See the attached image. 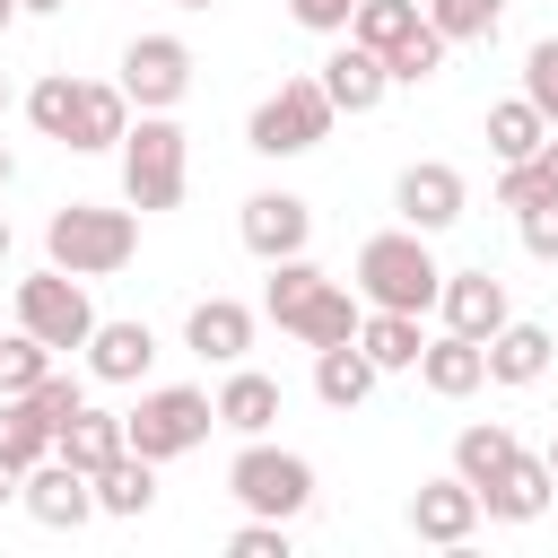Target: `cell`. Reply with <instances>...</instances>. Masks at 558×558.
Segmentation results:
<instances>
[{"mask_svg": "<svg viewBox=\"0 0 558 558\" xmlns=\"http://www.w3.org/2000/svg\"><path fill=\"white\" fill-rule=\"evenodd\" d=\"M418 375H427V392L462 401V392H480V384H488V340L445 331V340H427V349H418Z\"/></svg>", "mask_w": 558, "mask_h": 558, "instance_id": "obj_20", "label": "cell"}, {"mask_svg": "<svg viewBox=\"0 0 558 558\" xmlns=\"http://www.w3.org/2000/svg\"><path fill=\"white\" fill-rule=\"evenodd\" d=\"M514 453H523V445H514V427H497V418H488V427H462V436H453V471H462L471 488L506 480V462H514Z\"/></svg>", "mask_w": 558, "mask_h": 558, "instance_id": "obj_29", "label": "cell"}, {"mask_svg": "<svg viewBox=\"0 0 558 558\" xmlns=\"http://www.w3.org/2000/svg\"><path fill=\"white\" fill-rule=\"evenodd\" d=\"M357 296L366 305H392V314H427L445 296V270L427 253L418 227H392V235H366L357 244Z\"/></svg>", "mask_w": 558, "mask_h": 558, "instance_id": "obj_2", "label": "cell"}, {"mask_svg": "<svg viewBox=\"0 0 558 558\" xmlns=\"http://www.w3.org/2000/svg\"><path fill=\"white\" fill-rule=\"evenodd\" d=\"M9 174H17V157H9V148H0V192H9Z\"/></svg>", "mask_w": 558, "mask_h": 558, "instance_id": "obj_43", "label": "cell"}, {"mask_svg": "<svg viewBox=\"0 0 558 558\" xmlns=\"http://www.w3.org/2000/svg\"><path fill=\"white\" fill-rule=\"evenodd\" d=\"M331 96H323V78H279L262 105H253V122H244V148L253 157H305L323 131H331Z\"/></svg>", "mask_w": 558, "mask_h": 558, "instance_id": "obj_6", "label": "cell"}, {"mask_svg": "<svg viewBox=\"0 0 558 558\" xmlns=\"http://www.w3.org/2000/svg\"><path fill=\"white\" fill-rule=\"evenodd\" d=\"M288 17H296V26H314V35H349L357 0H288Z\"/></svg>", "mask_w": 558, "mask_h": 558, "instance_id": "obj_39", "label": "cell"}, {"mask_svg": "<svg viewBox=\"0 0 558 558\" xmlns=\"http://www.w3.org/2000/svg\"><path fill=\"white\" fill-rule=\"evenodd\" d=\"M392 209H401V227H418V235H445L453 218H462V174L453 166H410L401 183H392Z\"/></svg>", "mask_w": 558, "mask_h": 558, "instance_id": "obj_12", "label": "cell"}, {"mask_svg": "<svg viewBox=\"0 0 558 558\" xmlns=\"http://www.w3.org/2000/svg\"><path fill=\"white\" fill-rule=\"evenodd\" d=\"M227 558H288V523H270V514H253L244 532H227Z\"/></svg>", "mask_w": 558, "mask_h": 558, "instance_id": "obj_37", "label": "cell"}, {"mask_svg": "<svg viewBox=\"0 0 558 558\" xmlns=\"http://www.w3.org/2000/svg\"><path fill=\"white\" fill-rule=\"evenodd\" d=\"M17 323L35 331V340H52V349H87V331H96V305H87V288H78V270H35V279H17Z\"/></svg>", "mask_w": 558, "mask_h": 558, "instance_id": "obj_8", "label": "cell"}, {"mask_svg": "<svg viewBox=\"0 0 558 558\" xmlns=\"http://www.w3.org/2000/svg\"><path fill=\"white\" fill-rule=\"evenodd\" d=\"M44 375H52V340H35V331L17 323V331L0 340V392H35Z\"/></svg>", "mask_w": 558, "mask_h": 558, "instance_id": "obj_33", "label": "cell"}, {"mask_svg": "<svg viewBox=\"0 0 558 558\" xmlns=\"http://www.w3.org/2000/svg\"><path fill=\"white\" fill-rule=\"evenodd\" d=\"M349 35H357L366 52H392L401 35H418V9H410V0H357V17H349Z\"/></svg>", "mask_w": 558, "mask_h": 558, "instance_id": "obj_32", "label": "cell"}, {"mask_svg": "<svg viewBox=\"0 0 558 558\" xmlns=\"http://www.w3.org/2000/svg\"><path fill=\"white\" fill-rule=\"evenodd\" d=\"M17 488H26V471H17V462H9V453H0V506H9V497H17Z\"/></svg>", "mask_w": 558, "mask_h": 558, "instance_id": "obj_41", "label": "cell"}, {"mask_svg": "<svg viewBox=\"0 0 558 558\" xmlns=\"http://www.w3.org/2000/svg\"><path fill=\"white\" fill-rule=\"evenodd\" d=\"M44 253H52L61 270H78V279H105V270H122V262L140 253V218H131V209L70 201V209H52V227H44Z\"/></svg>", "mask_w": 558, "mask_h": 558, "instance_id": "obj_3", "label": "cell"}, {"mask_svg": "<svg viewBox=\"0 0 558 558\" xmlns=\"http://www.w3.org/2000/svg\"><path fill=\"white\" fill-rule=\"evenodd\" d=\"M52 453H61V462H78V471L96 480L113 453H131V436H122V410H87V401H78V410L61 418V436H52Z\"/></svg>", "mask_w": 558, "mask_h": 558, "instance_id": "obj_18", "label": "cell"}, {"mask_svg": "<svg viewBox=\"0 0 558 558\" xmlns=\"http://www.w3.org/2000/svg\"><path fill=\"white\" fill-rule=\"evenodd\" d=\"M471 523H480V488H471L462 471H453V480H427V488L410 497V532L436 541V549H462Z\"/></svg>", "mask_w": 558, "mask_h": 558, "instance_id": "obj_13", "label": "cell"}, {"mask_svg": "<svg viewBox=\"0 0 558 558\" xmlns=\"http://www.w3.org/2000/svg\"><path fill=\"white\" fill-rule=\"evenodd\" d=\"M0 113H9V78H0Z\"/></svg>", "mask_w": 558, "mask_h": 558, "instance_id": "obj_49", "label": "cell"}, {"mask_svg": "<svg viewBox=\"0 0 558 558\" xmlns=\"http://www.w3.org/2000/svg\"><path fill=\"white\" fill-rule=\"evenodd\" d=\"M17 506L44 523V532H78L87 514H96V480L78 471V462H61V453H44L35 471H26V488H17Z\"/></svg>", "mask_w": 558, "mask_h": 558, "instance_id": "obj_10", "label": "cell"}, {"mask_svg": "<svg viewBox=\"0 0 558 558\" xmlns=\"http://www.w3.org/2000/svg\"><path fill=\"white\" fill-rule=\"evenodd\" d=\"M384 70H392V87H427V78L445 70V35L418 17V35H401V44L384 52Z\"/></svg>", "mask_w": 558, "mask_h": 558, "instance_id": "obj_31", "label": "cell"}, {"mask_svg": "<svg viewBox=\"0 0 558 558\" xmlns=\"http://www.w3.org/2000/svg\"><path fill=\"white\" fill-rule=\"evenodd\" d=\"M523 96L549 113V131H558V35H541L532 52H523Z\"/></svg>", "mask_w": 558, "mask_h": 558, "instance_id": "obj_35", "label": "cell"}, {"mask_svg": "<svg viewBox=\"0 0 558 558\" xmlns=\"http://www.w3.org/2000/svg\"><path fill=\"white\" fill-rule=\"evenodd\" d=\"M541 462H549V480H558V436H549V453H541Z\"/></svg>", "mask_w": 558, "mask_h": 558, "instance_id": "obj_45", "label": "cell"}, {"mask_svg": "<svg viewBox=\"0 0 558 558\" xmlns=\"http://www.w3.org/2000/svg\"><path fill=\"white\" fill-rule=\"evenodd\" d=\"M558 183H549V166L541 157H514L506 166V183H497V209H532V201H549Z\"/></svg>", "mask_w": 558, "mask_h": 558, "instance_id": "obj_36", "label": "cell"}, {"mask_svg": "<svg viewBox=\"0 0 558 558\" xmlns=\"http://www.w3.org/2000/svg\"><path fill=\"white\" fill-rule=\"evenodd\" d=\"M549 497H558L549 462L514 453V462H506V480H488V488H480V514H497V523H532V514H549Z\"/></svg>", "mask_w": 558, "mask_h": 558, "instance_id": "obj_19", "label": "cell"}, {"mask_svg": "<svg viewBox=\"0 0 558 558\" xmlns=\"http://www.w3.org/2000/svg\"><path fill=\"white\" fill-rule=\"evenodd\" d=\"M427 26L445 44H488L497 35V0H427Z\"/></svg>", "mask_w": 558, "mask_h": 558, "instance_id": "obj_34", "label": "cell"}, {"mask_svg": "<svg viewBox=\"0 0 558 558\" xmlns=\"http://www.w3.org/2000/svg\"><path fill=\"white\" fill-rule=\"evenodd\" d=\"M375 375H384V366H375L357 340H331V349H314V392H323L331 410H357V401L375 392Z\"/></svg>", "mask_w": 558, "mask_h": 558, "instance_id": "obj_22", "label": "cell"}, {"mask_svg": "<svg viewBox=\"0 0 558 558\" xmlns=\"http://www.w3.org/2000/svg\"><path fill=\"white\" fill-rule=\"evenodd\" d=\"M174 9H218V0H174Z\"/></svg>", "mask_w": 558, "mask_h": 558, "instance_id": "obj_47", "label": "cell"}, {"mask_svg": "<svg viewBox=\"0 0 558 558\" xmlns=\"http://www.w3.org/2000/svg\"><path fill=\"white\" fill-rule=\"evenodd\" d=\"M96 506H105V514H148V506H157V462H148V453H113V462L96 471Z\"/></svg>", "mask_w": 558, "mask_h": 558, "instance_id": "obj_26", "label": "cell"}, {"mask_svg": "<svg viewBox=\"0 0 558 558\" xmlns=\"http://www.w3.org/2000/svg\"><path fill=\"white\" fill-rule=\"evenodd\" d=\"M305 235H314V209H305L296 192H253V201H244V244H253L262 262L305 253Z\"/></svg>", "mask_w": 558, "mask_h": 558, "instance_id": "obj_14", "label": "cell"}, {"mask_svg": "<svg viewBox=\"0 0 558 558\" xmlns=\"http://www.w3.org/2000/svg\"><path fill=\"white\" fill-rule=\"evenodd\" d=\"M436 314H445V331H462V340H497V331L514 323V314H506V279H497V270H445Z\"/></svg>", "mask_w": 558, "mask_h": 558, "instance_id": "obj_11", "label": "cell"}, {"mask_svg": "<svg viewBox=\"0 0 558 558\" xmlns=\"http://www.w3.org/2000/svg\"><path fill=\"white\" fill-rule=\"evenodd\" d=\"M26 122H35L44 140H61V148H70V122H78V78H70V70L35 78V87H26Z\"/></svg>", "mask_w": 558, "mask_h": 558, "instance_id": "obj_30", "label": "cell"}, {"mask_svg": "<svg viewBox=\"0 0 558 558\" xmlns=\"http://www.w3.org/2000/svg\"><path fill=\"white\" fill-rule=\"evenodd\" d=\"M514 218H523V253L532 262H558V192L532 201V209H514Z\"/></svg>", "mask_w": 558, "mask_h": 558, "instance_id": "obj_38", "label": "cell"}, {"mask_svg": "<svg viewBox=\"0 0 558 558\" xmlns=\"http://www.w3.org/2000/svg\"><path fill=\"white\" fill-rule=\"evenodd\" d=\"M541 166H549V183H558V131H549V140H541Z\"/></svg>", "mask_w": 558, "mask_h": 558, "instance_id": "obj_42", "label": "cell"}, {"mask_svg": "<svg viewBox=\"0 0 558 558\" xmlns=\"http://www.w3.org/2000/svg\"><path fill=\"white\" fill-rule=\"evenodd\" d=\"M52 436H61V418H52L35 392H0V453H9L17 471H35V462L52 453Z\"/></svg>", "mask_w": 558, "mask_h": 558, "instance_id": "obj_21", "label": "cell"}, {"mask_svg": "<svg viewBox=\"0 0 558 558\" xmlns=\"http://www.w3.org/2000/svg\"><path fill=\"white\" fill-rule=\"evenodd\" d=\"M35 401H44V410H52V418H70V410H78V401H87V392H78V384H70V375H44V384H35Z\"/></svg>", "mask_w": 558, "mask_h": 558, "instance_id": "obj_40", "label": "cell"}, {"mask_svg": "<svg viewBox=\"0 0 558 558\" xmlns=\"http://www.w3.org/2000/svg\"><path fill=\"white\" fill-rule=\"evenodd\" d=\"M549 357H558V340H549L541 323H506V331L488 340V375H497V384H541Z\"/></svg>", "mask_w": 558, "mask_h": 558, "instance_id": "obj_23", "label": "cell"}, {"mask_svg": "<svg viewBox=\"0 0 558 558\" xmlns=\"http://www.w3.org/2000/svg\"><path fill=\"white\" fill-rule=\"evenodd\" d=\"M270 418H279V384H270V375H253V366H235V375H227V392H218V427L262 436Z\"/></svg>", "mask_w": 558, "mask_h": 558, "instance_id": "obj_25", "label": "cell"}, {"mask_svg": "<svg viewBox=\"0 0 558 558\" xmlns=\"http://www.w3.org/2000/svg\"><path fill=\"white\" fill-rule=\"evenodd\" d=\"M148 357H157V331L148 323H96L87 331V375L96 384H140Z\"/></svg>", "mask_w": 558, "mask_h": 558, "instance_id": "obj_17", "label": "cell"}, {"mask_svg": "<svg viewBox=\"0 0 558 558\" xmlns=\"http://www.w3.org/2000/svg\"><path fill=\"white\" fill-rule=\"evenodd\" d=\"M384 87H392V70H384V52H366L357 35L323 61V96H331L340 113H375V105H384Z\"/></svg>", "mask_w": 558, "mask_h": 558, "instance_id": "obj_15", "label": "cell"}, {"mask_svg": "<svg viewBox=\"0 0 558 558\" xmlns=\"http://www.w3.org/2000/svg\"><path fill=\"white\" fill-rule=\"evenodd\" d=\"M262 305H270V323L279 331H296L305 349H331V340H357V296L340 288V279H323L305 253H288V262H270V288H262Z\"/></svg>", "mask_w": 558, "mask_h": 558, "instance_id": "obj_1", "label": "cell"}, {"mask_svg": "<svg viewBox=\"0 0 558 558\" xmlns=\"http://www.w3.org/2000/svg\"><path fill=\"white\" fill-rule=\"evenodd\" d=\"M183 340H192V357L235 366V357L253 349V314H244L235 296H201V305H192V323H183Z\"/></svg>", "mask_w": 558, "mask_h": 558, "instance_id": "obj_16", "label": "cell"}, {"mask_svg": "<svg viewBox=\"0 0 558 558\" xmlns=\"http://www.w3.org/2000/svg\"><path fill=\"white\" fill-rule=\"evenodd\" d=\"M122 131H131V96H122V87H87V78H78L70 148H122Z\"/></svg>", "mask_w": 558, "mask_h": 558, "instance_id": "obj_24", "label": "cell"}, {"mask_svg": "<svg viewBox=\"0 0 558 558\" xmlns=\"http://www.w3.org/2000/svg\"><path fill=\"white\" fill-rule=\"evenodd\" d=\"M183 174H192V140L166 113H140L122 131V192H131V209H174Z\"/></svg>", "mask_w": 558, "mask_h": 558, "instance_id": "obj_4", "label": "cell"}, {"mask_svg": "<svg viewBox=\"0 0 558 558\" xmlns=\"http://www.w3.org/2000/svg\"><path fill=\"white\" fill-rule=\"evenodd\" d=\"M227 488H235V506L244 514H270V523H296L305 506H314V462L305 453H279V445H244L235 462H227Z\"/></svg>", "mask_w": 558, "mask_h": 558, "instance_id": "obj_7", "label": "cell"}, {"mask_svg": "<svg viewBox=\"0 0 558 558\" xmlns=\"http://www.w3.org/2000/svg\"><path fill=\"white\" fill-rule=\"evenodd\" d=\"M0 262H9V218H0Z\"/></svg>", "mask_w": 558, "mask_h": 558, "instance_id": "obj_48", "label": "cell"}, {"mask_svg": "<svg viewBox=\"0 0 558 558\" xmlns=\"http://www.w3.org/2000/svg\"><path fill=\"white\" fill-rule=\"evenodd\" d=\"M17 9H70V0H17Z\"/></svg>", "mask_w": 558, "mask_h": 558, "instance_id": "obj_44", "label": "cell"}, {"mask_svg": "<svg viewBox=\"0 0 558 558\" xmlns=\"http://www.w3.org/2000/svg\"><path fill=\"white\" fill-rule=\"evenodd\" d=\"M541 140H549V113L532 105V96H506V105H488V148L514 166V157H541Z\"/></svg>", "mask_w": 558, "mask_h": 558, "instance_id": "obj_27", "label": "cell"}, {"mask_svg": "<svg viewBox=\"0 0 558 558\" xmlns=\"http://www.w3.org/2000/svg\"><path fill=\"white\" fill-rule=\"evenodd\" d=\"M183 87H192V44H183V35H131V52H122V96H131L140 113H166V105H183Z\"/></svg>", "mask_w": 558, "mask_h": 558, "instance_id": "obj_9", "label": "cell"}, {"mask_svg": "<svg viewBox=\"0 0 558 558\" xmlns=\"http://www.w3.org/2000/svg\"><path fill=\"white\" fill-rule=\"evenodd\" d=\"M357 349L375 357V366H418V314H392V305H366V323H357Z\"/></svg>", "mask_w": 558, "mask_h": 558, "instance_id": "obj_28", "label": "cell"}, {"mask_svg": "<svg viewBox=\"0 0 558 558\" xmlns=\"http://www.w3.org/2000/svg\"><path fill=\"white\" fill-rule=\"evenodd\" d=\"M209 427H218V401L192 392V384H157V392H140V410H122V436L148 462H174V453L209 445Z\"/></svg>", "mask_w": 558, "mask_h": 558, "instance_id": "obj_5", "label": "cell"}, {"mask_svg": "<svg viewBox=\"0 0 558 558\" xmlns=\"http://www.w3.org/2000/svg\"><path fill=\"white\" fill-rule=\"evenodd\" d=\"M9 17H17V0H0V26H9Z\"/></svg>", "mask_w": 558, "mask_h": 558, "instance_id": "obj_46", "label": "cell"}]
</instances>
